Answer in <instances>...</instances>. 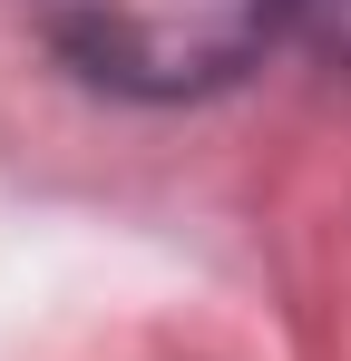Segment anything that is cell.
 Segmentation results:
<instances>
[{
  "label": "cell",
  "instance_id": "obj_1",
  "mask_svg": "<svg viewBox=\"0 0 351 361\" xmlns=\"http://www.w3.org/2000/svg\"><path fill=\"white\" fill-rule=\"evenodd\" d=\"M30 30L117 98H205L273 49L292 0H20Z\"/></svg>",
  "mask_w": 351,
  "mask_h": 361
},
{
  "label": "cell",
  "instance_id": "obj_2",
  "mask_svg": "<svg viewBox=\"0 0 351 361\" xmlns=\"http://www.w3.org/2000/svg\"><path fill=\"white\" fill-rule=\"evenodd\" d=\"M292 30H302L312 49L351 59V0H292Z\"/></svg>",
  "mask_w": 351,
  "mask_h": 361
}]
</instances>
